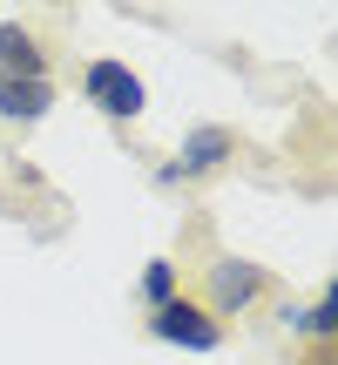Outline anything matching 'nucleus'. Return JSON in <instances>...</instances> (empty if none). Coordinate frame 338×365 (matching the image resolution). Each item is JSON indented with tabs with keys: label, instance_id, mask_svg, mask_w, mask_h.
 I'll return each instance as SVG.
<instances>
[{
	"label": "nucleus",
	"instance_id": "nucleus-1",
	"mask_svg": "<svg viewBox=\"0 0 338 365\" xmlns=\"http://www.w3.org/2000/svg\"><path fill=\"white\" fill-rule=\"evenodd\" d=\"M196 304H203L217 325H230V318H257L264 304L277 298V271L257 257H237V250H210L203 264H196Z\"/></svg>",
	"mask_w": 338,
	"mask_h": 365
},
{
	"label": "nucleus",
	"instance_id": "nucleus-2",
	"mask_svg": "<svg viewBox=\"0 0 338 365\" xmlns=\"http://www.w3.org/2000/svg\"><path fill=\"white\" fill-rule=\"evenodd\" d=\"M237 156H244V135L230 122H196L169 156V182H217L223 170H237Z\"/></svg>",
	"mask_w": 338,
	"mask_h": 365
},
{
	"label": "nucleus",
	"instance_id": "nucleus-3",
	"mask_svg": "<svg viewBox=\"0 0 338 365\" xmlns=\"http://www.w3.org/2000/svg\"><path fill=\"white\" fill-rule=\"evenodd\" d=\"M277 331L291 339V359H304V365H332V345H338V325H332V291L291 298L285 312H277Z\"/></svg>",
	"mask_w": 338,
	"mask_h": 365
},
{
	"label": "nucleus",
	"instance_id": "nucleus-4",
	"mask_svg": "<svg viewBox=\"0 0 338 365\" xmlns=\"http://www.w3.org/2000/svg\"><path fill=\"white\" fill-rule=\"evenodd\" d=\"M149 339L183 345V352H217V345H223V325L190 298V291H183V298H169L163 312H149Z\"/></svg>",
	"mask_w": 338,
	"mask_h": 365
},
{
	"label": "nucleus",
	"instance_id": "nucleus-5",
	"mask_svg": "<svg viewBox=\"0 0 338 365\" xmlns=\"http://www.w3.org/2000/svg\"><path fill=\"white\" fill-rule=\"evenodd\" d=\"M81 95H88L95 108H102L108 122H135L149 108L143 81L129 75V61H88V75H81Z\"/></svg>",
	"mask_w": 338,
	"mask_h": 365
},
{
	"label": "nucleus",
	"instance_id": "nucleus-6",
	"mask_svg": "<svg viewBox=\"0 0 338 365\" xmlns=\"http://www.w3.org/2000/svg\"><path fill=\"white\" fill-rule=\"evenodd\" d=\"M0 75L48 81V41H41L27 21H0Z\"/></svg>",
	"mask_w": 338,
	"mask_h": 365
},
{
	"label": "nucleus",
	"instance_id": "nucleus-7",
	"mask_svg": "<svg viewBox=\"0 0 338 365\" xmlns=\"http://www.w3.org/2000/svg\"><path fill=\"white\" fill-rule=\"evenodd\" d=\"M48 108H54V81L0 75V115H7V122H41Z\"/></svg>",
	"mask_w": 338,
	"mask_h": 365
},
{
	"label": "nucleus",
	"instance_id": "nucleus-8",
	"mask_svg": "<svg viewBox=\"0 0 338 365\" xmlns=\"http://www.w3.org/2000/svg\"><path fill=\"white\" fill-rule=\"evenodd\" d=\"M169 298H183V264H176V257H149V271H143V304H149V312H163Z\"/></svg>",
	"mask_w": 338,
	"mask_h": 365
}]
</instances>
